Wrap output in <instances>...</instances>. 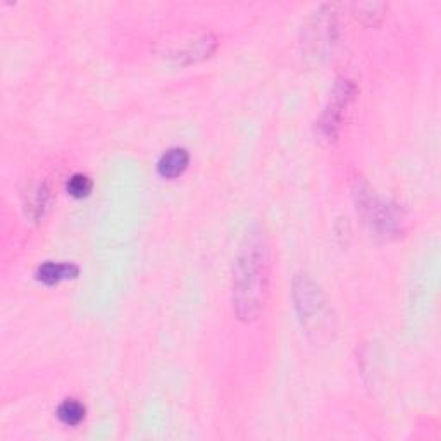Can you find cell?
I'll return each instance as SVG.
<instances>
[{"mask_svg": "<svg viewBox=\"0 0 441 441\" xmlns=\"http://www.w3.org/2000/svg\"><path fill=\"white\" fill-rule=\"evenodd\" d=\"M190 156L185 149H171L160 157L159 160V173L164 178H176L183 174L188 167Z\"/></svg>", "mask_w": 441, "mask_h": 441, "instance_id": "cell-1", "label": "cell"}, {"mask_svg": "<svg viewBox=\"0 0 441 441\" xmlns=\"http://www.w3.org/2000/svg\"><path fill=\"white\" fill-rule=\"evenodd\" d=\"M78 276V268L69 264H55V262H47L38 269V279L45 285H55L62 279L75 278Z\"/></svg>", "mask_w": 441, "mask_h": 441, "instance_id": "cell-2", "label": "cell"}, {"mask_svg": "<svg viewBox=\"0 0 441 441\" xmlns=\"http://www.w3.org/2000/svg\"><path fill=\"white\" fill-rule=\"evenodd\" d=\"M59 419L68 426H76L85 419V407L76 400H66L57 411Z\"/></svg>", "mask_w": 441, "mask_h": 441, "instance_id": "cell-3", "label": "cell"}, {"mask_svg": "<svg viewBox=\"0 0 441 441\" xmlns=\"http://www.w3.org/2000/svg\"><path fill=\"white\" fill-rule=\"evenodd\" d=\"M68 191L76 198H83L92 191V180L85 174H73L68 181Z\"/></svg>", "mask_w": 441, "mask_h": 441, "instance_id": "cell-4", "label": "cell"}]
</instances>
